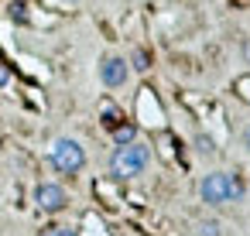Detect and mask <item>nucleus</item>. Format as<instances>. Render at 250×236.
<instances>
[{
	"label": "nucleus",
	"instance_id": "obj_1",
	"mask_svg": "<svg viewBox=\"0 0 250 236\" xmlns=\"http://www.w3.org/2000/svg\"><path fill=\"white\" fill-rule=\"evenodd\" d=\"M243 192H247V185H243V178L233 175V171H209V175L199 181V195H202V202L212 205V209L229 205V202H240Z\"/></svg>",
	"mask_w": 250,
	"mask_h": 236
},
{
	"label": "nucleus",
	"instance_id": "obj_2",
	"mask_svg": "<svg viewBox=\"0 0 250 236\" xmlns=\"http://www.w3.org/2000/svg\"><path fill=\"white\" fill-rule=\"evenodd\" d=\"M151 168V147L144 140H130V144H120L113 154H110V175L127 181V178H137Z\"/></svg>",
	"mask_w": 250,
	"mask_h": 236
},
{
	"label": "nucleus",
	"instance_id": "obj_3",
	"mask_svg": "<svg viewBox=\"0 0 250 236\" xmlns=\"http://www.w3.org/2000/svg\"><path fill=\"white\" fill-rule=\"evenodd\" d=\"M48 161L59 175H79L86 168V147L76 137H59L48 147Z\"/></svg>",
	"mask_w": 250,
	"mask_h": 236
},
{
	"label": "nucleus",
	"instance_id": "obj_4",
	"mask_svg": "<svg viewBox=\"0 0 250 236\" xmlns=\"http://www.w3.org/2000/svg\"><path fill=\"white\" fill-rule=\"evenodd\" d=\"M127 79H130V65H127L124 55L110 52V55L100 59V82H103L106 89H124Z\"/></svg>",
	"mask_w": 250,
	"mask_h": 236
},
{
	"label": "nucleus",
	"instance_id": "obj_5",
	"mask_svg": "<svg viewBox=\"0 0 250 236\" xmlns=\"http://www.w3.org/2000/svg\"><path fill=\"white\" fill-rule=\"evenodd\" d=\"M35 205H38L42 212H62V209L69 205V192H65L59 181H42V185L35 188Z\"/></svg>",
	"mask_w": 250,
	"mask_h": 236
},
{
	"label": "nucleus",
	"instance_id": "obj_6",
	"mask_svg": "<svg viewBox=\"0 0 250 236\" xmlns=\"http://www.w3.org/2000/svg\"><path fill=\"white\" fill-rule=\"evenodd\" d=\"M110 137H113L117 147H120V144H130V140H137V127H134V123H117V127L110 130Z\"/></svg>",
	"mask_w": 250,
	"mask_h": 236
},
{
	"label": "nucleus",
	"instance_id": "obj_7",
	"mask_svg": "<svg viewBox=\"0 0 250 236\" xmlns=\"http://www.w3.org/2000/svg\"><path fill=\"white\" fill-rule=\"evenodd\" d=\"M127 65H130V72H147L151 69V55L144 48H134V55L127 59Z\"/></svg>",
	"mask_w": 250,
	"mask_h": 236
},
{
	"label": "nucleus",
	"instance_id": "obj_8",
	"mask_svg": "<svg viewBox=\"0 0 250 236\" xmlns=\"http://www.w3.org/2000/svg\"><path fill=\"white\" fill-rule=\"evenodd\" d=\"M117 123H124V113H120L117 106H103V127H106V130H113Z\"/></svg>",
	"mask_w": 250,
	"mask_h": 236
},
{
	"label": "nucleus",
	"instance_id": "obj_9",
	"mask_svg": "<svg viewBox=\"0 0 250 236\" xmlns=\"http://www.w3.org/2000/svg\"><path fill=\"white\" fill-rule=\"evenodd\" d=\"M195 236H219V222H216V219H202V222H195Z\"/></svg>",
	"mask_w": 250,
	"mask_h": 236
},
{
	"label": "nucleus",
	"instance_id": "obj_10",
	"mask_svg": "<svg viewBox=\"0 0 250 236\" xmlns=\"http://www.w3.org/2000/svg\"><path fill=\"white\" fill-rule=\"evenodd\" d=\"M195 151H199V154H212V137L199 134V137H195Z\"/></svg>",
	"mask_w": 250,
	"mask_h": 236
},
{
	"label": "nucleus",
	"instance_id": "obj_11",
	"mask_svg": "<svg viewBox=\"0 0 250 236\" xmlns=\"http://www.w3.org/2000/svg\"><path fill=\"white\" fill-rule=\"evenodd\" d=\"M42 236H79L72 226H52V229H45Z\"/></svg>",
	"mask_w": 250,
	"mask_h": 236
},
{
	"label": "nucleus",
	"instance_id": "obj_12",
	"mask_svg": "<svg viewBox=\"0 0 250 236\" xmlns=\"http://www.w3.org/2000/svg\"><path fill=\"white\" fill-rule=\"evenodd\" d=\"M240 55H243V62L250 65V38H243V41H240Z\"/></svg>",
	"mask_w": 250,
	"mask_h": 236
},
{
	"label": "nucleus",
	"instance_id": "obj_13",
	"mask_svg": "<svg viewBox=\"0 0 250 236\" xmlns=\"http://www.w3.org/2000/svg\"><path fill=\"white\" fill-rule=\"evenodd\" d=\"M243 147H247V151H250V123H247V127H243Z\"/></svg>",
	"mask_w": 250,
	"mask_h": 236
},
{
	"label": "nucleus",
	"instance_id": "obj_14",
	"mask_svg": "<svg viewBox=\"0 0 250 236\" xmlns=\"http://www.w3.org/2000/svg\"><path fill=\"white\" fill-rule=\"evenodd\" d=\"M240 89H250V79H240ZM250 96V93H247Z\"/></svg>",
	"mask_w": 250,
	"mask_h": 236
},
{
	"label": "nucleus",
	"instance_id": "obj_15",
	"mask_svg": "<svg viewBox=\"0 0 250 236\" xmlns=\"http://www.w3.org/2000/svg\"><path fill=\"white\" fill-rule=\"evenodd\" d=\"M0 82H7V69H0Z\"/></svg>",
	"mask_w": 250,
	"mask_h": 236
},
{
	"label": "nucleus",
	"instance_id": "obj_16",
	"mask_svg": "<svg viewBox=\"0 0 250 236\" xmlns=\"http://www.w3.org/2000/svg\"><path fill=\"white\" fill-rule=\"evenodd\" d=\"M69 4H79V0H69Z\"/></svg>",
	"mask_w": 250,
	"mask_h": 236
}]
</instances>
